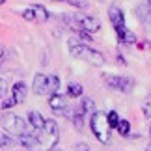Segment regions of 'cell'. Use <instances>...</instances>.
I'll list each match as a JSON object with an SVG mask.
<instances>
[{"label": "cell", "instance_id": "27", "mask_svg": "<svg viewBox=\"0 0 151 151\" xmlns=\"http://www.w3.org/2000/svg\"><path fill=\"white\" fill-rule=\"evenodd\" d=\"M4 2H6V0H0V6H2V4H4Z\"/></svg>", "mask_w": 151, "mask_h": 151}, {"label": "cell", "instance_id": "17", "mask_svg": "<svg viewBox=\"0 0 151 151\" xmlns=\"http://www.w3.org/2000/svg\"><path fill=\"white\" fill-rule=\"evenodd\" d=\"M106 121H108L110 129H116V127H118V123H119V116H118V112H116V110H110V112L106 114Z\"/></svg>", "mask_w": 151, "mask_h": 151}, {"label": "cell", "instance_id": "5", "mask_svg": "<svg viewBox=\"0 0 151 151\" xmlns=\"http://www.w3.org/2000/svg\"><path fill=\"white\" fill-rule=\"evenodd\" d=\"M65 22L77 32L82 30V32L93 34V32H99L101 28V22L91 15H65Z\"/></svg>", "mask_w": 151, "mask_h": 151}, {"label": "cell", "instance_id": "24", "mask_svg": "<svg viewBox=\"0 0 151 151\" xmlns=\"http://www.w3.org/2000/svg\"><path fill=\"white\" fill-rule=\"evenodd\" d=\"M77 149H78V151H88V146H86V144H78Z\"/></svg>", "mask_w": 151, "mask_h": 151}, {"label": "cell", "instance_id": "23", "mask_svg": "<svg viewBox=\"0 0 151 151\" xmlns=\"http://www.w3.org/2000/svg\"><path fill=\"white\" fill-rule=\"evenodd\" d=\"M6 88H8V84H6V80L4 78H0V97H2L6 93Z\"/></svg>", "mask_w": 151, "mask_h": 151}, {"label": "cell", "instance_id": "29", "mask_svg": "<svg viewBox=\"0 0 151 151\" xmlns=\"http://www.w3.org/2000/svg\"><path fill=\"white\" fill-rule=\"evenodd\" d=\"M149 134H151V127H149Z\"/></svg>", "mask_w": 151, "mask_h": 151}, {"label": "cell", "instance_id": "1", "mask_svg": "<svg viewBox=\"0 0 151 151\" xmlns=\"http://www.w3.org/2000/svg\"><path fill=\"white\" fill-rule=\"evenodd\" d=\"M60 140V129L54 119H45L41 129L36 132H24L19 136V142L28 151H50Z\"/></svg>", "mask_w": 151, "mask_h": 151}, {"label": "cell", "instance_id": "25", "mask_svg": "<svg viewBox=\"0 0 151 151\" xmlns=\"http://www.w3.org/2000/svg\"><path fill=\"white\" fill-rule=\"evenodd\" d=\"M2 56H4V50H2V49H0V58H2Z\"/></svg>", "mask_w": 151, "mask_h": 151}, {"label": "cell", "instance_id": "6", "mask_svg": "<svg viewBox=\"0 0 151 151\" xmlns=\"http://www.w3.org/2000/svg\"><path fill=\"white\" fill-rule=\"evenodd\" d=\"M90 127H91L93 136L99 142H103V144H108L110 142V125H108V121H106V114L97 112V110H95V112L91 114Z\"/></svg>", "mask_w": 151, "mask_h": 151}, {"label": "cell", "instance_id": "13", "mask_svg": "<svg viewBox=\"0 0 151 151\" xmlns=\"http://www.w3.org/2000/svg\"><path fill=\"white\" fill-rule=\"evenodd\" d=\"M30 8L34 9V15H36V19H39V21H47V19H49V11L45 9L43 6L34 4V6H30Z\"/></svg>", "mask_w": 151, "mask_h": 151}, {"label": "cell", "instance_id": "12", "mask_svg": "<svg viewBox=\"0 0 151 151\" xmlns=\"http://www.w3.org/2000/svg\"><path fill=\"white\" fill-rule=\"evenodd\" d=\"M82 93H84V88L80 84H77V82H71V84H67V95L69 97H82Z\"/></svg>", "mask_w": 151, "mask_h": 151}, {"label": "cell", "instance_id": "16", "mask_svg": "<svg viewBox=\"0 0 151 151\" xmlns=\"http://www.w3.org/2000/svg\"><path fill=\"white\" fill-rule=\"evenodd\" d=\"M80 108L84 110V114H93L95 112V103H93V99H90V97H84V101H82V104H80Z\"/></svg>", "mask_w": 151, "mask_h": 151}, {"label": "cell", "instance_id": "20", "mask_svg": "<svg viewBox=\"0 0 151 151\" xmlns=\"http://www.w3.org/2000/svg\"><path fill=\"white\" fill-rule=\"evenodd\" d=\"M15 104H17V103L13 101V97L9 95L8 99H4V101H2V106H0V108H2V110H8V108H11V106H15Z\"/></svg>", "mask_w": 151, "mask_h": 151}, {"label": "cell", "instance_id": "19", "mask_svg": "<svg viewBox=\"0 0 151 151\" xmlns=\"http://www.w3.org/2000/svg\"><path fill=\"white\" fill-rule=\"evenodd\" d=\"M60 2H65V4H71V6H75V8H80V9H84L86 6V2H82V0H60Z\"/></svg>", "mask_w": 151, "mask_h": 151}, {"label": "cell", "instance_id": "2", "mask_svg": "<svg viewBox=\"0 0 151 151\" xmlns=\"http://www.w3.org/2000/svg\"><path fill=\"white\" fill-rule=\"evenodd\" d=\"M67 47H69V52H71L75 58H80V60L90 62V63H93V65H103L104 63V56L99 50L88 47V45H84L82 41H78V39H75V37H71L67 41Z\"/></svg>", "mask_w": 151, "mask_h": 151}, {"label": "cell", "instance_id": "9", "mask_svg": "<svg viewBox=\"0 0 151 151\" xmlns=\"http://www.w3.org/2000/svg\"><path fill=\"white\" fill-rule=\"evenodd\" d=\"M49 106L50 110L54 112L56 116H65L67 112V103H65V97H62L60 93H52L49 97Z\"/></svg>", "mask_w": 151, "mask_h": 151}, {"label": "cell", "instance_id": "14", "mask_svg": "<svg viewBox=\"0 0 151 151\" xmlns=\"http://www.w3.org/2000/svg\"><path fill=\"white\" fill-rule=\"evenodd\" d=\"M84 110L80 108V106H77V110H75V114H73V123H75V127L77 129H82V121H84Z\"/></svg>", "mask_w": 151, "mask_h": 151}, {"label": "cell", "instance_id": "18", "mask_svg": "<svg viewBox=\"0 0 151 151\" xmlns=\"http://www.w3.org/2000/svg\"><path fill=\"white\" fill-rule=\"evenodd\" d=\"M13 146V138L9 136V132H0V147H11Z\"/></svg>", "mask_w": 151, "mask_h": 151}, {"label": "cell", "instance_id": "28", "mask_svg": "<svg viewBox=\"0 0 151 151\" xmlns=\"http://www.w3.org/2000/svg\"><path fill=\"white\" fill-rule=\"evenodd\" d=\"M147 4H149V8H151V0H147Z\"/></svg>", "mask_w": 151, "mask_h": 151}, {"label": "cell", "instance_id": "10", "mask_svg": "<svg viewBox=\"0 0 151 151\" xmlns=\"http://www.w3.org/2000/svg\"><path fill=\"white\" fill-rule=\"evenodd\" d=\"M11 97H13V101L17 104L24 103V99H26V84L22 82V80L13 84V88H11Z\"/></svg>", "mask_w": 151, "mask_h": 151}, {"label": "cell", "instance_id": "11", "mask_svg": "<svg viewBox=\"0 0 151 151\" xmlns=\"http://www.w3.org/2000/svg\"><path fill=\"white\" fill-rule=\"evenodd\" d=\"M28 123H30L34 129H41L43 123H45V118L37 110H30V112H28Z\"/></svg>", "mask_w": 151, "mask_h": 151}, {"label": "cell", "instance_id": "21", "mask_svg": "<svg viewBox=\"0 0 151 151\" xmlns=\"http://www.w3.org/2000/svg\"><path fill=\"white\" fill-rule=\"evenodd\" d=\"M22 17H24L26 21H34V19H36V15H34V9H32V8H28V9L22 11Z\"/></svg>", "mask_w": 151, "mask_h": 151}, {"label": "cell", "instance_id": "4", "mask_svg": "<svg viewBox=\"0 0 151 151\" xmlns=\"http://www.w3.org/2000/svg\"><path fill=\"white\" fill-rule=\"evenodd\" d=\"M34 93L36 95H52V93H58L60 90V78L56 75H43V73H37L34 77Z\"/></svg>", "mask_w": 151, "mask_h": 151}, {"label": "cell", "instance_id": "3", "mask_svg": "<svg viewBox=\"0 0 151 151\" xmlns=\"http://www.w3.org/2000/svg\"><path fill=\"white\" fill-rule=\"evenodd\" d=\"M108 17H110V22H112V26H114V32H116V36H118L119 43H134L136 41L134 34L127 30L123 11H121L118 6H110L108 8Z\"/></svg>", "mask_w": 151, "mask_h": 151}, {"label": "cell", "instance_id": "22", "mask_svg": "<svg viewBox=\"0 0 151 151\" xmlns=\"http://www.w3.org/2000/svg\"><path fill=\"white\" fill-rule=\"evenodd\" d=\"M142 112H144V116H147V118L151 116V101H146L142 104Z\"/></svg>", "mask_w": 151, "mask_h": 151}, {"label": "cell", "instance_id": "7", "mask_svg": "<svg viewBox=\"0 0 151 151\" xmlns=\"http://www.w3.org/2000/svg\"><path fill=\"white\" fill-rule=\"evenodd\" d=\"M2 127L9 134H24L26 132V121L17 114H6L2 118Z\"/></svg>", "mask_w": 151, "mask_h": 151}, {"label": "cell", "instance_id": "8", "mask_svg": "<svg viewBox=\"0 0 151 151\" xmlns=\"http://www.w3.org/2000/svg\"><path fill=\"white\" fill-rule=\"evenodd\" d=\"M104 82H106L110 88H116L123 93H129L132 90V80L127 77H119V75H104Z\"/></svg>", "mask_w": 151, "mask_h": 151}, {"label": "cell", "instance_id": "15", "mask_svg": "<svg viewBox=\"0 0 151 151\" xmlns=\"http://www.w3.org/2000/svg\"><path fill=\"white\" fill-rule=\"evenodd\" d=\"M116 131H118L121 136H129V131H131L129 119H119V123H118V127H116Z\"/></svg>", "mask_w": 151, "mask_h": 151}, {"label": "cell", "instance_id": "26", "mask_svg": "<svg viewBox=\"0 0 151 151\" xmlns=\"http://www.w3.org/2000/svg\"><path fill=\"white\" fill-rule=\"evenodd\" d=\"M146 151H151V144H149V146H147V149H146Z\"/></svg>", "mask_w": 151, "mask_h": 151}]
</instances>
